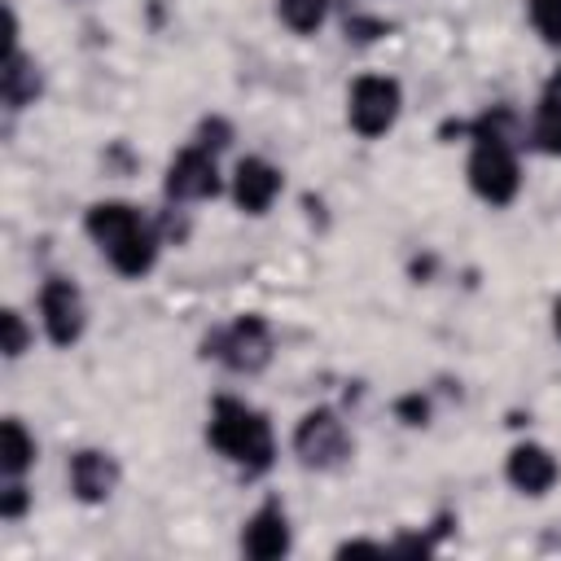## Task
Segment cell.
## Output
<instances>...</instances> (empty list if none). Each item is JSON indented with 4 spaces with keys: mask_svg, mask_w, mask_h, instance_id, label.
<instances>
[{
    "mask_svg": "<svg viewBox=\"0 0 561 561\" xmlns=\"http://www.w3.org/2000/svg\"><path fill=\"white\" fill-rule=\"evenodd\" d=\"M513 114L504 110H486L469 123V188L486 202V206H508L522 188V167L513 153Z\"/></svg>",
    "mask_w": 561,
    "mask_h": 561,
    "instance_id": "1",
    "label": "cell"
},
{
    "mask_svg": "<svg viewBox=\"0 0 561 561\" xmlns=\"http://www.w3.org/2000/svg\"><path fill=\"white\" fill-rule=\"evenodd\" d=\"M88 237L101 245V254L110 259V267L118 276H149L158 263V232L153 224L127 206V202H92L83 215Z\"/></svg>",
    "mask_w": 561,
    "mask_h": 561,
    "instance_id": "2",
    "label": "cell"
},
{
    "mask_svg": "<svg viewBox=\"0 0 561 561\" xmlns=\"http://www.w3.org/2000/svg\"><path fill=\"white\" fill-rule=\"evenodd\" d=\"M206 438L210 447L237 465L241 473H267L272 460H276V438H272V421L245 403V399H232V394H219L210 403V421H206Z\"/></svg>",
    "mask_w": 561,
    "mask_h": 561,
    "instance_id": "3",
    "label": "cell"
},
{
    "mask_svg": "<svg viewBox=\"0 0 561 561\" xmlns=\"http://www.w3.org/2000/svg\"><path fill=\"white\" fill-rule=\"evenodd\" d=\"M294 456L302 469H316V473L342 469L351 460V434H346L342 416L333 408L302 412V421L294 425Z\"/></svg>",
    "mask_w": 561,
    "mask_h": 561,
    "instance_id": "4",
    "label": "cell"
},
{
    "mask_svg": "<svg viewBox=\"0 0 561 561\" xmlns=\"http://www.w3.org/2000/svg\"><path fill=\"white\" fill-rule=\"evenodd\" d=\"M399 110H403V88L390 75H359L346 92V123L364 140L386 136L399 123Z\"/></svg>",
    "mask_w": 561,
    "mask_h": 561,
    "instance_id": "5",
    "label": "cell"
},
{
    "mask_svg": "<svg viewBox=\"0 0 561 561\" xmlns=\"http://www.w3.org/2000/svg\"><path fill=\"white\" fill-rule=\"evenodd\" d=\"M206 355L228 364L232 373H263L272 364V329L263 316H237L228 329L206 337Z\"/></svg>",
    "mask_w": 561,
    "mask_h": 561,
    "instance_id": "6",
    "label": "cell"
},
{
    "mask_svg": "<svg viewBox=\"0 0 561 561\" xmlns=\"http://www.w3.org/2000/svg\"><path fill=\"white\" fill-rule=\"evenodd\" d=\"M39 316H44V333L53 346H75L88 329V302L83 289L70 276H48L39 289Z\"/></svg>",
    "mask_w": 561,
    "mask_h": 561,
    "instance_id": "7",
    "label": "cell"
},
{
    "mask_svg": "<svg viewBox=\"0 0 561 561\" xmlns=\"http://www.w3.org/2000/svg\"><path fill=\"white\" fill-rule=\"evenodd\" d=\"M219 193V167L215 153L202 145H188L167 167V197L171 202H206Z\"/></svg>",
    "mask_w": 561,
    "mask_h": 561,
    "instance_id": "8",
    "label": "cell"
},
{
    "mask_svg": "<svg viewBox=\"0 0 561 561\" xmlns=\"http://www.w3.org/2000/svg\"><path fill=\"white\" fill-rule=\"evenodd\" d=\"M280 188H285L280 167H272V162L259 158V153L241 158L237 171H232V202H237L245 215H267L272 202L280 197Z\"/></svg>",
    "mask_w": 561,
    "mask_h": 561,
    "instance_id": "9",
    "label": "cell"
},
{
    "mask_svg": "<svg viewBox=\"0 0 561 561\" xmlns=\"http://www.w3.org/2000/svg\"><path fill=\"white\" fill-rule=\"evenodd\" d=\"M289 543H294V535H289V517H285L280 500L259 504L241 526V552L254 561H276L289 552Z\"/></svg>",
    "mask_w": 561,
    "mask_h": 561,
    "instance_id": "10",
    "label": "cell"
},
{
    "mask_svg": "<svg viewBox=\"0 0 561 561\" xmlns=\"http://www.w3.org/2000/svg\"><path fill=\"white\" fill-rule=\"evenodd\" d=\"M504 478L522 495H548L557 486V478H561V465L543 443H517L508 451V460H504Z\"/></svg>",
    "mask_w": 561,
    "mask_h": 561,
    "instance_id": "11",
    "label": "cell"
},
{
    "mask_svg": "<svg viewBox=\"0 0 561 561\" xmlns=\"http://www.w3.org/2000/svg\"><path fill=\"white\" fill-rule=\"evenodd\" d=\"M70 491H75V500H83V504H105L110 495H114V486H118V460L110 456V451H96V447H83V451H75L70 456Z\"/></svg>",
    "mask_w": 561,
    "mask_h": 561,
    "instance_id": "12",
    "label": "cell"
},
{
    "mask_svg": "<svg viewBox=\"0 0 561 561\" xmlns=\"http://www.w3.org/2000/svg\"><path fill=\"white\" fill-rule=\"evenodd\" d=\"M0 92H4V105L9 110H22V105H31L39 96V70H35V61L18 44H9V53H4Z\"/></svg>",
    "mask_w": 561,
    "mask_h": 561,
    "instance_id": "13",
    "label": "cell"
},
{
    "mask_svg": "<svg viewBox=\"0 0 561 561\" xmlns=\"http://www.w3.org/2000/svg\"><path fill=\"white\" fill-rule=\"evenodd\" d=\"M35 465V438L26 434V425L18 416H9L0 425V469L4 478H22Z\"/></svg>",
    "mask_w": 561,
    "mask_h": 561,
    "instance_id": "14",
    "label": "cell"
},
{
    "mask_svg": "<svg viewBox=\"0 0 561 561\" xmlns=\"http://www.w3.org/2000/svg\"><path fill=\"white\" fill-rule=\"evenodd\" d=\"M530 140H535V149H539V153L561 158V92H543V101L535 105Z\"/></svg>",
    "mask_w": 561,
    "mask_h": 561,
    "instance_id": "15",
    "label": "cell"
},
{
    "mask_svg": "<svg viewBox=\"0 0 561 561\" xmlns=\"http://www.w3.org/2000/svg\"><path fill=\"white\" fill-rule=\"evenodd\" d=\"M276 13H280V22H285L294 35H311V31L324 26L329 0H276Z\"/></svg>",
    "mask_w": 561,
    "mask_h": 561,
    "instance_id": "16",
    "label": "cell"
},
{
    "mask_svg": "<svg viewBox=\"0 0 561 561\" xmlns=\"http://www.w3.org/2000/svg\"><path fill=\"white\" fill-rule=\"evenodd\" d=\"M526 13H530V26L539 31V39L557 48L561 44V0H530Z\"/></svg>",
    "mask_w": 561,
    "mask_h": 561,
    "instance_id": "17",
    "label": "cell"
},
{
    "mask_svg": "<svg viewBox=\"0 0 561 561\" xmlns=\"http://www.w3.org/2000/svg\"><path fill=\"white\" fill-rule=\"evenodd\" d=\"M0 329H4V355L9 359H18V355H26V346H31V329H26V320H22V311H4L0 316Z\"/></svg>",
    "mask_w": 561,
    "mask_h": 561,
    "instance_id": "18",
    "label": "cell"
},
{
    "mask_svg": "<svg viewBox=\"0 0 561 561\" xmlns=\"http://www.w3.org/2000/svg\"><path fill=\"white\" fill-rule=\"evenodd\" d=\"M26 504H31V495H26L22 478H9V486L0 491V517H4V522H18V517L26 513Z\"/></svg>",
    "mask_w": 561,
    "mask_h": 561,
    "instance_id": "19",
    "label": "cell"
},
{
    "mask_svg": "<svg viewBox=\"0 0 561 561\" xmlns=\"http://www.w3.org/2000/svg\"><path fill=\"white\" fill-rule=\"evenodd\" d=\"M197 145H202V149H210V153H215V149H224V145H228V123H224V118H206V123H202Z\"/></svg>",
    "mask_w": 561,
    "mask_h": 561,
    "instance_id": "20",
    "label": "cell"
},
{
    "mask_svg": "<svg viewBox=\"0 0 561 561\" xmlns=\"http://www.w3.org/2000/svg\"><path fill=\"white\" fill-rule=\"evenodd\" d=\"M399 416H403L408 425H425V421H430V403H425L421 394H408V399H399Z\"/></svg>",
    "mask_w": 561,
    "mask_h": 561,
    "instance_id": "21",
    "label": "cell"
},
{
    "mask_svg": "<svg viewBox=\"0 0 561 561\" xmlns=\"http://www.w3.org/2000/svg\"><path fill=\"white\" fill-rule=\"evenodd\" d=\"M346 35H355V39H377V35H386V22H373V18H351V22H346Z\"/></svg>",
    "mask_w": 561,
    "mask_h": 561,
    "instance_id": "22",
    "label": "cell"
},
{
    "mask_svg": "<svg viewBox=\"0 0 561 561\" xmlns=\"http://www.w3.org/2000/svg\"><path fill=\"white\" fill-rule=\"evenodd\" d=\"M552 329H557V337H561V298H557V307H552Z\"/></svg>",
    "mask_w": 561,
    "mask_h": 561,
    "instance_id": "23",
    "label": "cell"
}]
</instances>
